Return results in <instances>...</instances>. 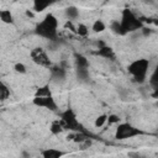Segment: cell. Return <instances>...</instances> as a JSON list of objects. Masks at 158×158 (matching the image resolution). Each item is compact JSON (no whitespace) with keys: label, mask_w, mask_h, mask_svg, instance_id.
I'll list each match as a JSON object with an SVG mask.
<instances>
[{"label":"cell","mask_w":158,"mask_h":158,"mask_svg":"<svg viewBox=\"0 0 158 158\" xmlns=\"http://www.w3.org/2000/svg\"><path fill=\"white\" fill-rule=\"evenodd\" d=\"M35 33L48 41L58 40V20L53 14H47L35 27Z\"/></svg>","instance_id":"cell-1"},{"label":"cell","mask_w":158,"mask_h":158,"mask_svg":"<svg viewBox=\"0 0 158 158\" xmlns=\"http://www.w3.org/2000/svg\"><path fill=\"white\" fill-rule=\"evenodd\" d=\"M149 69V60L146 58H139V59H135L133 62H131L127 67L128 73L132 75L133 81L142 84L146 81L147 78V73Z\"/></svg>","instance_id":"cell-2"},{"label":"cell","mask_w":158,"mask_h":158,"mask_svg":"<svg viewBox=\"0 0 158 158\" xmlns=\"http://www.w3.org/2000/svg\"><path fill=\"white\" fill-rule=\"evenodd\" d=\"M121 27L123 31V35L126 33H131L135 31H138L143 27L142 21L132 12V10L130 9H123L121 12Z\"/></svg>","instance_id":"cell-3"},{"label":"cell","mask_w":158,"mask_h":158,"mask_svg":"<svg viewBox=\"0 0 158 158\" xmlns=\"http://www.w3.org/2000/svg\"><path fill=\"white\" fill-rule=\"evenodd\" d=\"M59 120L62 122V126L64 128V131H73V132H78V131H86L84 130L83 125L78 121L77 114L74 112L73 109L68 107L64 111L59 112Z\"/></svg>","instance_id":"cell-4"},{"label":"cell","mask_w":158,"mask_h":158,"mask_svg":"<svg viewBox=\"0 0 158 158\" xmlns=\"http://www.w3.org/2000/svg\"><path fill=\"white\" fill-rule=\"evenodd\" d=\"M142 135H144V132L141 128H137L128 122H120L115 132V138L118 141H123V139L142 136Z\"/></svg>","instance_id":"cell-5"},{"label":"cell","mask_w":158,"mask_h":158,"mask_svg":"<svg viewBox=\"0 0 158 158\" xmlns=\"http://www.w3.org/2000/svg\"><path fill=\"white\" fill-rule=\"evenodd\" d=\"M30 57H31V60H32L35 64L40 65V67L51 68V67L53 65L52 62H51V59H49V57H48V54H47V52H46L42 47H36V48H33V49L31 51V53H30Z\"/></svg>","instance_id":"cell-6"},{"label":"cell","mask_w":158,"mask_h":158,"mask_svg":"<svg viewBox=\"0 0 158 158\" xmlns=\"http://www.w3.org/2000/svg\"><path fill=\"white\" fill-rule=\"evenodd\" d=\"M32 104L38 106V107H44L49 111H57L58 110V105L54 100V98L51 96H33Z\"/></svg>","instance_id":"cell-7"},{"label":"cell","mask_w":158,"mask_h":158,"mask_svg":"<svg viewBox=\"0 0 158 158\" xmlns=\"http://www.w3.org/2000/svg\"><path fill=\"white\" fill-rule=\"evenodd\" d=\"M49 72H51L52 79H54V80H63L67 75V68L64 67V63L52 65L49 68Z\"/></svg>","instance_id":"cell-8"},{"label":"cell","mask_w":158,"mask_h":158,"mask_svg":"<svg viewBox=\"0 0 158 158\" xmlns=\"http://www.w3.org/2000/svg\"><path fill=\"white\" fill-rule=\"evenodd\" d=\"M96 54L99 57H102V58L109 59V60H112V62L116 59V54H115L114 49L110 46H107V44H104L102 47H99L98 51H96Z\"/></svg>","instance_id":"cell-9"},{"label":"cell","mask_w":158,"mask_h":158,"mask_svg":"<svg viewBox=\"0 0 158 158\" xmlns=\"http://www.w3.org/2000/svg\"><path fill=\"white\" fill-rule=\"evenodd\" d=\"M53 2H56V0H32L33 11H36V12H42V11H44L47 7H49Z\"/></svg>","instance_id":"cell-10"},{"label":"cell","mask_w":158,"mask_h":158,"mask_svg":"<svg viewBox=\"0 0 158 158\" xmlns=\"http://www.w3.org/2000/svg\"><path fill=\"white\" fill-rule=\"evenodd\" d=\"M64 154H65L64 152H62L59 149H56V148H46L41 152V156L43 158H59Z\"/></svg>","instance_id":"cell-11"},{"label":"cell","mask_w":158,"mask_h":158,"mask_svg":"<svg viewBox=\"0 0 158 158\" xmlns=\"http://www.w3.org/2000/svg\"><path fill=\"white\" fill-rule=\"evenodd\" d=\"M64 15H65L67 20L74 21V20H77V19L79 17V10H78V7H77V6L70 5V6L65 7V10H64Z\"/></svg>","instance_id":"cell-12"},{"label":"cell","mask_w":158,"mask_h":158,"mask_svg":"<svg viewBox=\"0 0 158 158\" xmlns=\"http://www.w3.org/2000/svg\"><path fill=\"white\" fill-rule=\"evenodd\" d=\"M148 83H149L152 90H158V64L154 67L153 72L151 73L149 79H148Z\"/></svg>","instance_id":"cell-13"},{"label":"cell","mask_w":158,"mask_h":158,"mask_svg":"<svg viewBox=\"0 0 158 158\" xmlns=\"http://www.w3.org/2000/svg\"><path fill=\"white\" fill-rule=\"evenodd\" d=\"M0 20L1 22L6 23V25H14V16L11 14L10 10H1L0 11Z\"/></svg>","instance_id":"cell-14"},{"label":"cell","mask_w":158,"mask_h":158,"mask_svg":"<svg viewBox=\"0 0 158 158\" xmlns=\"http://www.w3.org/2000/svg\"><path fill=\"white\" fill-rule=\"evenodd\" d=\"M74 62L77 67H83V68H89V60L85 56L80 53H74Z\"/></svg>","instance_id":"cell-15"},{"label":"cell","mask_w":158,"mask_h":158,"mask_svg":"<svg viewBox=\"0 0 158 158\" xmlns=\"http://www.w3.org/2000/svg\"><path fill=\"white\" fill-rule=\"evenodd\" d=\"M49 131H51V133L54 135V136L62 133V132L64 131V128H63V126H62L60 120H54V121H52V123H51V126H49Z\"/></svg>","instance_id":"cell-16"},{"label":"cell","mask_w":158,"mask_h":158,"mask_svg":"<svg viewBox=\"0 0 158 158\" xmlns=\"http://www.w3.org/2000/svg\"><path fill=\"white\" fill-rule=\"evenodd\" d=\"M77 78L81 81H86L89 79V68H83V67H77L75 69Z\"/></svg>","instance_id":"cell-17"},{"label":"cell","mask_w":158,"mask_h":158,"mask_svg":"<svg viewBox=\"0 0 158 158\" xmlns=\"http://www.w3.org/2000/svg\"><path fill=\"white\" fill-rule=\"evenodd\" d=\"M91 30H93V32H95V33H100V32H104V31L106 30V25H105V22H104L102 20L98 19V20H95V21L93 22Z\"/></svg>","instance_id":"cell-18"},{"label":"cell","mask_w":158,"mask_h":158,"mask_svg":"<svg viewBox=\"0 0 158 158\" xmlns=\"http://www.w3.org/2000/svg\"><path fill=\"white\" fill-rule=\"evenodd\" d=\"M51 95H52V91H51L49 85H47V84L37 88L35 91V96H51Z\"/></svg>","instance_id":"cell-19"},{"label":"cell","mask_w":158,"mask_h":158,"mask_svg":"<svg viewBox=\"0 0 158 158\" xmlns=\"http://www.w3.org/2000/svg\"><path fill=\"white\" fill-rule=\"evenodd\" d=\"M10 94H11L10 88L2 81L1 85H0V99H1V101H5L6 99H9L10 98Z\"/></svg>","instance_id":"cell-20"},{"label":"cell","mask_w":158,"mask_h":158,"mask_svg":"<svg viewBox=\"0 0 158 158\" xmlns=\"http://www.w3.org/2000/svg\"><path fill=\"white\" fill-rule=\"evenodd\" d=\"M110 30L116 33V35H121L123 36V31H122V27H121V22L118 20H114L111 23H110Z\"/></svg>","instance_id":"cell-21"},{"label":"cell","mask_w":158,"mask_h":158,"mask_svg":"<svg viewBox=\"0 0 158 158\" xmlns=\"http://www.w3.org/2000/svg\"><path fill=\"white\" fill-rule=\"evenodd\" d=\"M105 123H107V115H106V114L99 115V116L95 118V121H94V126H95L96 128L102 127Z\"/></svg>","instance_id":"cell-22"},{"label":"cell","mask_w":158,"mask_h":158,"mask_svg":"<svg viewBox=\"0 0 158 158\" xmlns=\"http://www.w3.org/2000/svg\"><path fill=\"white\" fill-rule=\"evenodd\" d=\"M88 33H89V28H88L86 25H84V23L77 25V35H78V36H80V37H86Z\"/></svg>","instance_id":"cell-23"},{"label":"cell","mask_w":158,"mask_h":158,"mask_svg":"<svg viewBox=\"0 0 158 158\" xmlns=\"http://www.w3.org/2000/svg\"><path fill=\"white\" fill-rule=\"evenodd\" d=\"M14 70H15L16 73H19V74H26L27 68H26V65H25L23 63L17 62V63L14 64Z\"/></svg>","instance_id":"cell-24"},{"label":"cell","mask_w":158,"mask_h":158,"mask_svg":"<svg viewBox=\"0 0 158 158\" xmlns=\"http://www.w3.org/2000/svg\"><path fill=\"white\" fill-rule=\"evenodd\" d=\"M107 123L109 125H114V123H120V117L115 114L107 115Z\"/></svg>","instance_id":"cell-25"},{"label":"cell","mask_w":158,"mask_h":158,"mask_svg":"<svg viewBox=\"0 0 158 158\" xmlns=\"http://www.w3.org/2000/svg\"><path fill=\"white\" fill-rule=\"evenodd\" d=\"M91 144H93V139H91V137H89V138H86L84 142H81V143L79 144V147H80V149H88V148L91 147Z\"/></svg>","instance_id":"cell-26"},{"label":"cell","mask_w":158,"mask_h":158,"mask_svg":"<svg viewBox=\"0 0 158 158\" xmlns=\"http://www.w3.org/2000/svg\"><path fill=\"white\" fill-rule=\"evenodd\" d=\"M64 28L69 30L70 32H74V33H77V26H74L73 21H70V20H67V22L64 23Z\"/></svg>","instance_id":"cell-27"},{"label":"cell","mask_w":158,"mask_h":158,"mask_svg":"<svg viewBox=\"0 0 158 158\" xmlns=\"http://www.w3.org/2000/svg\"><path fill=\"white\" fill-rule=\"evenodd\" d=\"M139 31L142 32V36H144V37H148V36L152 33V30H151V28H148V27H142Z\"/></svg>","instance_id":"cell-28"},{"label":"cell","mask_w":158,"mask_h":158,"mask_svg":"<svg viewBox=\"0 0 158 158\" xmlns=\"http://www.w3.org/2000/svg\"><path fill=\"white\" fill-rule=\"evenodd\" d=\"M127 156H128V157H139L141 154H139L138 152H128Z\"/></svg>","instance_id":"cell-29"},{"label":"cell","mask_w":158,"mask_h":158,"mask_svg":"<svg viewBox=\"0 0 158 158\" xmlns=\"http://www.w3.org/2000/svg\"><path fill=\"white\" fill-rule=\"evenodd\" d=\"M26 16H28V17H33V14H32L31 11L27 10V11H26Z\"/></svg>","instance_id":"cell-30"},{"label":"cell","mask_w":158,"mask_h":158,"mask_svg":"<svg viewBox=\"0 0 158 158\" xmlns=\"http://www.w3.org/2000/svg\"><path fill=\"white\" fill-rule=\"evenodd\" d=\"M152 22H153L154 25H158V20H152Z\"/></svg>","instance_id":"cell-31"},{"label":"cell","mask_w":158,"mask_h":158,"mask_svg":"<svg viewBox=\"0 0 158 158\" xmlns=\"http://www.w3.org/2000/svg\"><path fill=\"white\" fill-rule=\"evenodd\" d=\"M156 105H157V106H158V101H157V104H156Z\"/></svg>","instance_id":"cell-32"},{"label":"cell","mask_w":158,"mask_h":158,"mask_svg":"<svg viewBox=\"0 0 158 158\" xmlns=\"http://www.w3.org/2000/svg\"><path fill=\"white\" fill-rule=\"evenodd\" d=\"M143 1H149V0H143Z\"/></svg>","instance_id":"cell-33"}]
</instances>
